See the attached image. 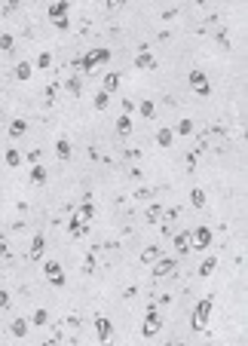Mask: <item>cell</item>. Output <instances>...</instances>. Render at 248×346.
<instances>
[{
	"instance_id": "obj_1",
	"label": "cell",
	"mask_w": 248,
	"mask_h": 346,
	"mask_svg": "<svg viewBox=\"0 0 248 346\" xmlns=\"http://www.w3.org/2000/svg\"><path fill=\"white\" fill-rule=\"evenodd\" d=\"M95 214V206L92 203H83L74 214H70V224H67V233L74 236V239H80V236H86V230H89V221Z\"/></svg>"
},
{
	"instance_id": "obj_2",
	"label": "cell",
	"mask_w": 248,
	"mask_h": 346,
	"mask_svg": "<svg viewBox=\"0 0 248 346\" xmlns=\"http://www.w3.org/2000/svg\"><path fill=\"white\" fill-rule=\"evenodd\" d=\"M211 309H215V300H211V297H202L196 303V309H193V331H202V328L208 325Z\"/></svg>"
},
{
	"instance_id": "obj_3",
	"label": "cell",
	"mask_w": 248,
	"mask_h": 346,
	"mask_svg": "<svg viewBox=\"0 0 248 346\" xmlns=\"http://www.w3.org/2000/svg\"><path fill=\"white\" fill-rule=\"evenodd\" d=\"M108 62H111V49H92L89 56L80 59V70H86V74H89V70H95L98 65H108Z\"/></svg>"
},
{
	"instance_id": "obj_4",
	"label": "cell",
	"mask_w": 248,
	"mask_h": 346,
	"mask_svg": "<svg viewBox=\"0 0 248 346\" xmlns=\"http://www.w3.org/2000/svg\"><path fill=\"white\" fill-rule=\"evenodd\" d=\"M43 273H46V279H49L52 288H64L67 276H64V270H62L59 261H46V264H43Z\"/></svg>"
},
{
	"instance_id": "obj_5",
	"label": "cell",
	"mask_w": 248,
	"mask_h": 346,
	"mask_svg": "<svg viewBox=\"0 0 248 346\" xmlns=\"http://www.w3.org/2000/svg\"><path fill=\"white\" fill-rule=\"evenodd\" d=\"M159 328H163V319H159L156 306H147V316H144V325H141V334H144V337H156Z\"/></svg>"
},
{
	"instance_id": "obj_6",
	"label": "cell",
	"mask_w": 248,
	"mask_h": 346,
	"mask_svg": "<svg viewBox=\"0 0 248 346\" xmlns=\"http://www.w3.org/2000/svg\"><path fill=\"white\" fill-rule=\"evenodd\" d=\"M190 89L196 95H202V98L211 95V83H208V77L202 74V70H190Z\"/></svg>"
},
{
	"instance_id": "obj_7",
	"label": "cell",
	"mask_w": 248,
	"mask_h": 346,
	"mask_svg": "<svg viewBox=\"0 0 248 346\" xmlns=\"http://www.w3.org/2000/svg\"><path fill=\"white\" fill-rule=\"evenodd\" d=\"M95 334H98V343H101V346H108V343L114 340V322L104 319V316H98V319H95Z\"/></svg>"
},
{
	"instance_id": "obj_8",
	"label": "cell",
	"mask_w": 248,
	"mask_h": 346,
	"mask_svg": "<svg viewBox=\"0 0 248 346\" xmlns=\"http://www.w3.org/2000/svg\"><path fill=\"white\" fill-rule=\"evenodd\" d=\"M208 245H211V230L208 227L190 230V248H208Z\"/></svg>"
},
{
	"instance_id": "obj_9",
	"label": "cell",
	"mask_w": 248,
	"mask_h": 346,
	"mask_svg": "<svg viewBox=\"0 0 248 346\" xmlns=\"http://www.w3.org/2000/svg\"><path fill=\"white\" fill-rule=\"evenodd\" d=\"M172 273H175V258H159L153 264V276L156 279H166V276H172Z\"/></svg>"
},
{
	"instance_id": "obj_10",
	"label": "cell",
	"mask_w": 248,
	"mask_h": 346,
	"mask_svg": "<svg viewBox=\"0 0 248 346\" xmlns=\"http://www.w3.org/2000/svg\"><path fill=\"white\" fill-rule=\"evenodd\" d=\"M43 248H46V236H43V233H34V239H31V251H28V258H31V261H40V258H43Z\"/></svg>"
},
{
	"instance_id": "obj_11",
	"label": "cell",
	"mask_w": 248,
	"mask_h": 346,
	"mask_svg": "<svg viewBox=\"0 0 248 346\" xmlns=\"http://www.w3.org/2000/svg\"><path fill=\"white\" fill-rule=\"evenodd\" d=\"M67 9H70V3H67V0H59V3H52V6H49V19H52V22L67 19Z\"/></svg>"
},
{
	"instance_id": "obj_12",
	"label": "cell",
	"mask_w": 248,
	"mask_h": 346,
	"mask_svg": "<svg viewBox=\"0 0 248 346\" xmlns=\"http://www.w3.org/2000/svg\"><path fill=\"white\" fill-rule=\"evenodd\" d=\"M135 68H141V70H147V68H156V59H153V52H138L135 56Z\"/></svg>"
},
{
	"instance_id": "obj_13",
	"label": "cell",
	"mask_w": 248,
	"mask_h": 346,
	"mask_svg": "<svg viewBox=\"0 0 248 346\" xmlns=\"http://www.w3.org/2000/svg\"><path fill=\"white\" fill-rule=\"evenodd\" d=\"M175 248H178V254H187L190 251V230H184V233L175 236Z\"/></svg>"
},
{
	"instance_id": "obj_14",
	"label": "cell",
	"mask_w": 248,
	"mask_h": 346,
	"mask_svg": "<svg viewBox=\"0 0 248 346\" xmlns=\"http://www.w3.org/2000/svg\"><path fill=\"white\" fill-rule=\"evenodd\" d=\"M56 156H59L62 162L70 159V141H67V138H59V141H56Z\"/></svg>"
},
{
	"instance_id": "obj_15",
	"label": "cell",
	"mask_w": 248,
	"mask_h": 346,
	"mask_svg": "<svg viewBox=\"0 0 248 346\" xmlns=\"http://www.w3.org/2000/svg\"><path fill=\"white\" fill-rule=\"evenodd\" d=\"M25 132H28V123L25 120H12L9 123V138H22Z\"/></svg>"
},
{
	"instance_id": "obj_16",
	"label": "cell",
	"mask_w": 248,
	"mask_h": 346,
	"mask_svg": "<svg viewBox=\"0 0 248 346\" xmlns=\"http://www.w3.org/2000/svg\"><path fill=\"white\" fill-rule=\"evenodd\" d=\"M172 141H175V132L172 129H159L156 132V144H159V147H172Z\"/></svg>"
},
{
	"instance_id": "obj_17",
	"label": "cell",
	"mask_w": 248,
	"mask_h": 346,
	"mask_svg": "<svg viewBox=\"0 0 248 346\" xmlns=\"http://www.w3.org/2000/svg\"><path fill=\"white\" fill-rule=\"evenodd\" d=\"M129 132H132V120H129L126 114H123V117L117 120V135H120V138H126Z\"/></svg>"
},
{
	"instance_id": "obj_18",
	"label": "cell",
	"mask_w": 248,
	"mask_h": 346,
	"mask_svg": "<svg viewBox=\"0 0 248 346\" xmlns=\"http://www.w3.org/2000/svg\"><path fill=\"white\" fill-rule=\"evenodd\" d=\"M9 334H12V337H25V334H28V322H25V319H15V322L9 325Z\"/></svg>"
},
{
	"instance_id": "obj_19",
	"label": "cell",
	"mask_w": 248,
	"mask_h": 346,
	"mask_svg": "<svg viewBox=\"0 0 248 346\" xmlns=\"http://www.w3.org/2000/svg\"><path fill=\"white\" fill-rule=\"evenodd\" d=\"M31 62H19L15 65V80H31Z\"/></svg>"
},
{
	"instance_id": "obj_20",
	"label": "cell",
	"mask_w": 248,
	"mask_h": 346,
	"mask_svg": "<svg viewBox=\"0 0 248 346\" xmlns=\"http://www.w3.org/2000/svg\"><path fill=\"white\" fill-rule=\"evenodd\" d=\"M190 203H193V208H202V206H205V190L193 187V190H190Z\"/></svg>"
},
{
	"instance_id": "obj_21",
	"label": "cell",
	"mask_w": 248,
	"mask_h": 346,
	"mask_svg": "<svg viewBox=\"0 0 248 346\" xmlns=\"http://www.w3.org/2000/svg\"><path fill=\"white\" fill-rule=\"evenodd\" d=\"M3 159H6V166H9V169H19V166H22V153H19V150H6Z\"/></svg>"
},
{
	"instance_id": "obj_22",
	"label": "cell",
	"mask_w": 248,
	"mask_h": 346,
	"mask_svg": "<svg viewBox=\"0 0 248 346\" xmlns=\"http://www.w3.org/2000/svg\"><path fill=\"white\" fill-rule=\"evenodd\" d=\"M117 89H120V74H108V77H104V92H117Z\"/></svg>"
},
{
	"instance_id": "obj_23",
	"label": "cell",
	"mask_w": 248,
	"mask_h": 346,
	"mask_svg": "<svg viewBox=\"0 0 248 346\" xmlns=\"http://www.w3.org/2000/svg\"><path fill=\"white\" fill-rule=\"evenodd\" d=\"M215 267H218V258H205L202 267H199V276H211V273H215Z\"/></svg>"
},
{
	"instance_id": "obj_24",
	"label": "cell",
	"mask_w": 248,
	"mask_h": 346,
	"mask_svg": "<svg viewBox=\"0 0 248 346\" xmlns=\"http://www.w3.org/2000/svg\"><path fill=\"white\" fill-rule=\"evenodd\" d=\"M31 181H34V184H46V169L43 166H34L31 169Z\"/></svg>"
},
{
	"instance_id": "obj_25",
	"label": "cell",
	"mask_w": 248,
	"mask_h": 346,
	"mask_svg": "<svg viewBox=\"0 0 248 346\" xmlns=\"http://www.w3.org/2000/svg\"><path fill=\"white\" fill-rule=\"evenodd\" d=\"M111 104V95L108 92H104V89H101V92L95 95V111H104V107H108Z\"/></svg>"
},
{
	"instance_id": "obj_26",
	"label": "cell",
	"mask_w": 248,
	"mask_h": 346,
	"mask_svg": "<svg viewBox=\"0 0 248 346\" xmlns=\"http://www.w3.org/2000/svg\"><path fill=\"white\" fill-rule=\"evenodd\" d=\"M141 261H144V264H153V261H159V248H156V245H150L144 254H141Z\"/></svg>"
},
{
	"instance_id": "obj_27",
	"label": "cell",
	"mask_w": 248,
	"mask_h": 346,
	"mask_svg": "<svg viewBox=\"0 0 248 346\" xmlns=\"http://www.w3.org/2000/svg\"><path fill=\"white\" fill-rule=\"evenodd\" d=\"M80 89H83L80 77H67V92H70V95H80Z\"/></svg>"
},
{
	"instance_id": "obj_28",
	"label": "cell",
	"mask_w": 248,
	"mask_h": 346,
	"mask_svg": "<svg viewBox=\"0 0 248 346\" xmlns=\"http://www.w3.org/2000/svg\"><path fill=\"white\" fill-rule=\"evenodd\" d=\"M31 322H34V325H40V328H43V325L49 322V313H46V309H37V313H34V319H31Z\"/></svg>"
},
{
	"instance_id": "obj_29",
	"label": "cell",
	"mask_w": 248,
	"mask_h": 346,
	"mask_svg": "<svg viewBox=\"0 0 248 346\" xmlns=\"http://www.w3.org/2000/svg\"><path fill=\"white\" fill-rule=\"evenodd\" d=\"M153 114H156V107H153V101H141V117H147V120H150Z\"/></svg>"
},
{
	"instance_id": "obj_30",
	"label": "cell",
	"mask_w": 248,
	"mask_h": 346,
	"mask_svg": "<svg viewBox=\"0 0 248 346\" xmlns=\"http://www.w3.org/2000/svg\"><path fill=\"white\" fill-rule=\"evenodd\" d=\"M12 37H9V34H0V49H3V52H12Z\"/></svg>"
},
{
	"instance_id": "obj_31",
	"label": "cell",
	"mask_w": 248,
	"mask_h": 346,
	"mask_svg": "<svg viewBox=\"0 0 248 346\" xmlns=\"http://www.w3.org/2000/svg\"><path fill=\"white\" fill-rule=\"evenodd\" d=\"M193 132V120H181L178 123V135H190Z\"/></svg>"
},
{
	"instance_id": "obj_32",
	"label": "cell",
	"mask_w": 248,
	"mask_h": 346,
	"mask_svg": "<svg viewBox=\"0 0 248 346\" xmlns=\"http://www.w3.org/2000/svg\"><path fill=\"white\" fill-rule=\"evenodd\" d=\"M52 65V56H49V52H40V56H37V68H49Z\"/></svg>"
},
{
	"instance_id": "obj_33",
	"label": "cell",
	"mask_w": 248,
	"mask_h": 346,
	"mask_svg": "<svg viewBox=\"0 0 248 346\" xmlns=\"http://www.w3.org/2000/svg\"><path fill=\"white\" fill-rule=\"evenodd\" d=\"M123 6H126V0H108V9H111V12H117V9H123Z\"/></svg>"
},
{
	"instance_id": "obj_34",
	"label": "cell",
	"mask_w": 248,
	"mask_h": 346,
	"mask_svg": "<svg viewBox=\"0 0 248 346\" xmlns=\"http://www.w3.org/2000/svg\"><path fill=\"white\" fill-rule=\"evenodd\" d=\"M159 211H163L159 206H150V208H147V221H156V217H159Z\"/></svg>"
},
{
	"instance_id": "obj_35",
	"label": "cell",
	"mask_w": 248,
	"mask_h": 346,
	"mask_svg": "<svg viewBox=\"0 0 248 346\" xmlns=\"http://www.w3.org/2000/svg\"><path fill=\"white\" fill-rule=\"evenodd\" d=\"M9 303H12L9 294H6V291H0V309H9Z\"/></svg>"
},
{
	"instance_id": "obj_36",
	"label": "cell",
	"mask_w": 248,
	"mask_h": 346,
	"mask_svg": "<svg viewBox=\"0 0 248 346\" xmlns=\"http://www.w3.org/2000/svg\"><path fill=\"white\" fill-rule=\"evenodd\" d=\"M83 270H86V273H92V270H95V258H92V254H89V258H86V264H83Z\"/></svg>"
},
{
	"instance_id": "obj_37",
	"label": "cell",
	"mask_w": 248,
	"mask_h": 346,
	"mask_svg": "<svg viewBox=\"0 0 248 346\" xmlns=\"http://www.w3.org/2000/svg\"><path fill=\"white\" fill-rule=\"evenodd\" d=\"M132 111H135V101H123V114H126V117H129Z\"/></svg>"
},
{
	"instance_id": "obj_38",
	"label": "cell",
	"mask_w": 248,
	"mask_h": 346,
	"mask_svg": "<svg viewBox=\"0 0 248 346\" xmlns=\"http://www.w3.org/2000/svg\"><path fill=\"white\" fill-rule=\"evenodd\" d=\"M28 159L34 162V166H37V162H40V150H31V153H28Z\"/></svg>"
},
{
	"instance_id": "obj_39",
	"label": "cell",
	"mask_w": 248,
	"mask_h": 346,
	"mask_svg": "<svg viewBox=\"0 0 248 346\" xmlns=\"http://www.w3.org/2000/svg\"><path fill=\"white\" fill-rule=\"evenodd\" d=\"M9 254V248H6V242H0V258H6Z\"/></svg>"
},
{
	"instance_id": "obj_40",
	"label": "cell",
	"mask_w": 248,
	"mask_h": 346,
	"mask_svg": "<svg viewBox=\"0 0 248 346\" xmlns=\"http://www.w3.org/2000/svg\"><path fill=\"white\" fill-rule=\"evenodd\" d=\"M172 346H184V343H172Z\"/></svg>"
}]
</instances>
